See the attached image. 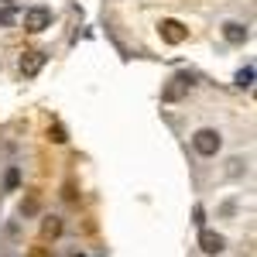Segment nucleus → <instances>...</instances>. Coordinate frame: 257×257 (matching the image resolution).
<instances>
[{
	"label": "nucleus",
	"mask_w": 257,
	"mask_h": 257,
	"mask_svg": "<svg viewBox=\"0 0 257 257\" xmlns=\"http://www.w3.org/2000/svg\"><path fill=\"white\" fill-rule=\"evenodd\" d=\"M192 148H196V155H202V158H213L219 148H223V138H219V131H213V127H202V131L192 134Z\"/></svg>",
	"instance_id": "obj_1"
},
{
	"label": "nucleus",
	"mask_w": 257,
	"mask_h": 257,
	"mask_svg": "<svg viewBox=\"0 0 257 257\" xmlns=\"http://www.w3.org/2000/svg\"><path fill=\"white\" fill-rule=\"evenodd\" d=\"M199 247H202V254H223V250H226V240L219 237V233H213V230H202V233H199Z\"/></svg>",
	"instance_id": "obj_6"
},
{
	"label": "nucleus",
	"mask_w": 257,
	"mask_h": 257,
	"mask_svg": "<svg viewBox=\"0 0 257 257\" xmlns=\"http://www.w3.org/2000/svg\"><path fill=\"white\" fill-rule=\"evenodd\" d=\"M41 233H45V237H59V233H62V219L59 216H48L45 223H41Z\"/></svg>",
	"instance_id": "obj_8"
},
{
	"label": "nucleus",
	"mask_w": 257,
	"mask_h": 257,
	"mask_svg": "<svg viewBox=\"0 0 257 257\" xmlns=\"http://www.w3.org/2000/svg\"><path fill=\"white\" fill-rule=\"evenodd\" d=\"M158 31H161V41H168V45H182V41L189 38V28L175 18H165L158 24Z\"/></svg>",
	"instance_id": "obj_3"
},
{
	"label": "nucleus",
	"mask_w": 257,
	"mask_h": 257,
	"mask_svg": "<svg viewBox=\"0 0 257 257\" xmlns=\"http://www.w3.org/2000/svg\"><path fill=\"white\" fill-rule=\"evenodd\" d=\"M7 189H18V168L7 172Z\"/></svg>",
	"instance_id": "obj_11"
},
{
	"label": "nucleus",
	"mask_w": 257,
	"mask_h": 257,
	"mask_svg": "<svg viewBox=\"0 0 257 257\" xmlns=\"http://www.w3.org/2000/svg\"><path fill=\"white\" fill-rule=\"evenodd\" d=\"M4 4H18V0H4Z\"/></svg>",
	"instance_id": "obj_14"
},
{
	"label": "nucleus",
	"mask_w": 257,
	"mask_h": 257,
	"mask_svg": "<svg viewBox=\"0 0 257 257\" xmlns=\"http://www.w3.org/2000/svg\"><path fill=\"white\" fill-rule=\"evenodd\" d=\"M48 134H52V141H55V144H65V141H69V138H65V131H62L59 123H55V127H52Z\"/></svg>",
	"instance_id": "obj_10"
},
{
	"label": "nucleus",
	"mask_w": 257,
	"mask_h": 257,
	"mask_svg": "<svg viewBox=\"0 0 257 257\" xmlns=\"http://www.w3.org/2000/svg\"><path fill=\"white\" fill-rule=\"evenodd\" d=\"M48 24H52V11H48V7H31V11H24V31L38 35Z\"/></svg>",
	"instance_id": "obj_4"
},
{
	"label": "nucleus",
	"mask_w": 257,
	"mask_h": 257,
	"mask_svg": "<svg viewBox=\"0 0 257 257\" xmlns=\"http://www.w3.org/2000/svg\"><path fill=\"white\" fill-rule=\"evenodd\" d=\"M41 65H45V52H21V62H18V69H21V76L24 79H35L41 72Z\"/></svg>",
	"instance_id": "obj_5"
},
{
	"label": "nucleus",
	"mask_w": 257,
	"mask_h": 257,
	"mask_svg": "<svg viewBox=\"0 0 257 257\" xmlns=\"http://www.w3.org/2000/svg\"><path fill=\"white\" fill-rule=\"evenodd\" d=\"M237 86L240 89H250V86H254V65H247V69L237 72Z\"/></svg>",
	"instance_id": "obj_9"
},
{
	"label": "nucleus",
	"mask_w": 257,
	"mask_h": 257,
	"mask_svg": "<svg viewBox=\"0 0 257 257\" xmlns=\"http://www.w3.org/2000/svg\"><path fill=\"white\" fill-rule=\"evenodd\" d=\"M223 38L230 41V45H243V41L250 38V31H247V24H240V21H226V24H223Z\"/></svg>",
	"instance_id": "obj_7"
},
{
	"label": "nucleus",
	"mask_w": 257,
	"mask_h": 257,
	"mask_svg": "<svg viewBox=\"0 0 257 257\" xmlns=\"http://www.w3.org/2000/svg\"><path fill=\"white\" fill-rule=\"evenodd\" d=\"M189 89H192V76H189V72H178L175 79L161 89V99H165V103H175V99H182Z\"/></svg>",
	"instance_id": "obj_2"
},
{
	"label": "nucleus",
	"mask_w": 257,
	"mask_h": 257,
	"mask_svg": "<svg viewBox=\"0 0 257 257\" xmlns=\"http://www.w3.org/2000/svg\"><path fill=\"white\" fill-rule=\"evenodd\" d=\"M31 257H48V254H45V250H35V254H31Z\"/></svg>",
	"instance_id": "obj_13"
},
{
	"label": "nucleus",
	"mask_w": 257,
	"mask_h": 257,
	"mask_svg": "<svg viewBox=\"0 0 257 257\" xmlns=\"http://www.w3.org/2000/svg\"><path fill=\"white\" fill-rule=\"evenodd\" d=\"M11 21H14V11H4L0 14V24H11Z\"/></svg>",
	"instance_id": "obj_12"
},
{
	"label": "nucleus",
	"mask_w": 257,
	"mask_h": 257,
	"mask_svg": "<svg viewBox=\"0 0 257 257\" xmlns=\"http://www.w3.org/2000/svg\"><path fill=\"white\" fill-rule=\"evenodd\" d=\"M76 257H79V254H76Z\"/></svg>",
	"instance_id": "obj_15"
}]
</instances>
